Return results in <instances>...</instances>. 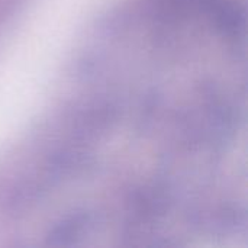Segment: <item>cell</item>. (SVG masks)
Returning <instances> with one entry per match:
<instances>
[{
  "instance_id": "6da1fadb",
  "label": "cell",
  "mask_w": 248,
  "mask_h": 248,
  "mask_svg": "<svg viewBox=\"0 0 248 248\" xmlns=\"http://www.w3.org/2000/svg\"><path fill=\"white\" fill-rule=\"evenodd\" d=\"M89 225H92L90 214L83 212L71 215L52 228V231L49 232V243L57 246H68L74 243L76 238H80Z\"/></svg>"
}]
</instances>
